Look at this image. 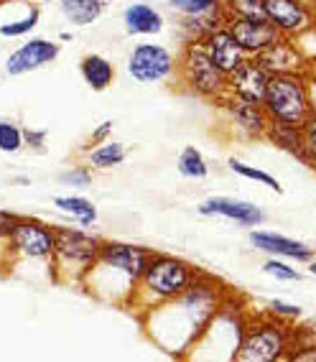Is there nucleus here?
Segmentation results:
<instances>
[{
    "instance_id": "f257e3e1",
    "label": "nucleus",
    "mask_w": 316,
    "mask_h": 362,
    "mask_svg": "<svg viewBox=\"0 0 316 362\" xmlns=\"http://www.w3.org/2000/svg\"><path fill=\"white\" fill-rule=\"evenodd\" d=\"M230 293L233 291L220 279L199 271V276L194 279V284L187 291L166 301V304L146 311L141 322L148 329L151 339L163 352L184 357L192 352L194 342L201 337L206 324L212 322V317Z\"/></svg>"
},
{
    "instance_id": "f03ea898",
    "label": "nucleus",
    "mask_w": 316,
    "mask_h": 362,
    "mask_svg": "<svg viewBox=\"0 0 316 362\" xmlns=\"http://www.w3.org/2000/svg\"><path fill=\"white\" fill-rule=\"evenodd\" d=\"M197 276H199V268H194L187 260L176 258V255H166V252H153L146 268H143L141 279L136 281L128 309L143 317L146 311L166 304V301L187 291Z\"/></svg>"
},
{
    "instance_id": "7ed1b4c3",
    "label": "nucleus",
    "mask_w": 316,
    "mask_h": 362,
    "mask_svg": "<svg viewBox=\"0 0 316 362\" xmlns=\"http://www.w3.org/2000/svg\"><path fill=\"white\" fill-rule=\"evenodd\" d=\"M314 71H288V74H271L265 84L263 110L271 123L296 125L301 128L309 117L316 115L314 95Z\"/></svg>"
},
{
    "instance_id": "20e7f679",
    "label": "nucleus",
    "mask_w": 316,
    "mask_h": 362,
    "mask_svg": "<svg viewBox=\"0 0 316 362\" xmlns=\"http://www.w3.org/2000/svg\"><path fill=\"white\" fill-rule=\"evenodd\" d=\"M293 347V324L265 314H247L245 332L238 344L235 360L240 362H283Z\"/></svg>"
},
{
    "instance_id": "39448f33",
    "label": "nucleus",
    "mask_w": 316,
    "mask_h": 362,
    "mask_svg": "<svg viewBox=\"0 0 316 362\" xmlns=\"http://www.w3.org/2000/svg\"><path fill=\"white\" fill-rule=\"evenodd\" d=\"M176 82L192 98L217 103L227 92V74L204 52L201 41H184L176 57Z\"/></svg>"
},
{
    "instance_id": "423d86ee",
    "label": "nucleus",
    "mask_w": 316,
    "mask_h": 362,
    "mask_svg": "<svg viewBox=\"0 0 316 362\" xmlns=\"http://www.w3.org/2000/svg\"><path fill=\"white\" fill-rule=\"evenodd\" d=\"M103 240L77 230V227H57L52 252V276L59 284H82L84 273L97 260Z\"/></svg>"
},
{
    "instance_id": "0eeeda50",
    "label": "nucleus",
    "mask_w": 316,
    "mask_h": 362,
    "mask_svg": "<svg viewBox=\"0 0 316 362\" xmlns=\"http://www.w3.org/2000/svg\"><path fill=\"white\" fill-rule=\"evenodd\" d=\"M54 238H57V227L54 225H46L36 217H21L18 214L6 238V250L11 258L49 263L54 252Z\"/></svg>"
},
{
    "instance_id": "6e6552de",
    "label": "nucleus",
    "mask_w": 316,
    "mask_h": 362,
    "mask_svg": "<svg viewBox=\"0 0 316 362\" xmlns=\"http://www.w3.org/2000/svg\"><path fill=\"white\" fill-rule=\"evenodd\" d=\"M263 18L278 36L301 41L314 28V0H263Z\"/></svg>"
},
{
    "instance_id": "1a4fd4ad",
    "label": "nucleus",
    "mask_w": 316,
    "mask_h": 362,
    "mask_svg": "<svg viewBox=\"0 0 316 362\" xmlns=\"http://www.w3.org/2000/svg\"><path fill=\"white\" fill-rule=\"evenodd\" d=\"M176 71V57L163 44H136L128 57V74L138 84L168 82Z\"/></svg>"
},
{
    "instance_id": "9d476101",
    "label": "nucleus",
    "mask_w": 316,
    "mask_h": 362,
    "mask_svg": "<svg viewBox=\"0 0 316 362\" xmlns=\"http://www.w3.org/2000/svg\"><path fill=\"white\" fill-rule=\"evenodd\" d=\"M258 64L268 74H288V71H314L311 69V57L301 52V44L293 39L278 36L268 49L258 54Z\"/></svg>"
},
{
    "instance_id": "9b49d317",
    "label": "nucleus",
    "mask_w": 316,
    "mask_h": 362,
    "mask_svg": "<svg viewBox=\"0 0 316 362\" xmlns=\"http://www.w3.org/2000/svg\"><path fill=\"white\" fill-rule=\"evenodd\" d=\"M214 105L230 120V125H235L245 138H263L265 125H268V115H265L263 105L240 100L235 95H230V92H225Z\"/></svg>"
},
{
    "instance_id": "f8f14e48",
    "label": "nucleus",
    "mask_w": 316,
    "mask_h": 362,
    "mask_svg": "<svg viewBox=\"0 0 316 362\" xmlns=\"http://www.w3.org/2000/svg\"><path fill=\"white\" fill-rule=\"evenodd\" d=\"M225 28L233 33V39L240 44V49L247 57H258L263 49L273 44L278 39L276 28L260 16V18H240V16H227Z\"/></svg>"
},
{
    "instance_id": "ddd939ff",
    "label": "nucleus",
    "mask_w": 316,
    "mask_h": 362,
    "mask_svg": "<svg viewBox=\"0 0 316 362\" xmlns=\"http://www.w3.org/2000/svg\"><path fill=\"white\" fill-rule=\"evenodd\" d=\"M59 54H62V44L52 39H31L23 46H18L6 62V71L11 77H21V74H28V71H36L41 66L57 62Z\"/></svg>"
},
{
    "instance_id": "4468645a",
    "label": "nucleus",
    "mask_w": 316,
    "mask_h": 362,
    "mask_svg": "<svg viewBox=\"0 0 316 362\" xmlns=\"http://www.w3.org/2000/svg\"><path fill=\"white\" fill-rule=\"evenodd\" d=\"M197 212L201 217H225L240 227H260L265 222V214L258 204L233 199V197H209L197 207Z\"/></svg>"
},
{
    "instance_id": "2eb2a0df",
    "label": "nucleus",
    "mask_w": 316,
    "mask_h": 362,
    "mask_svg": "<svg viewBox=\"0 0 316 362\" xmlns=\"http://www.w3.org/2000/svg\"><path fill=\"white\" fill-rule=\"evenodd\" d=\"M250 245L260 252H268L273 258L296 260V263H311L314 260V247L309 243L286 238V235L271 233V230H252Z\"/></svg>"
},
{
    "instance_id": "dca6fc26",
    "label": "nucleus",
    "mask_w": 316,
    "mask_h": 362,
    "mask_svg": "<svg viewBox=\"0 0 316 362\" xmlns=\"http://www.w3.org/2000/svg\"><path fill=\"white\" fill-rule=\"evenodd\" d=\"M268 71L258 64L255 57H247L233 74H227V92L247 103H263L265 84H268Z\"/></svg>"
},
{
    "instance_id": "f3484780",
    "label": "nucleus",
    "mask_w": 316,
    "mask_h": 362,
    "mask_svg": "<svg viewBox=\"0 0 316 362\" xmlns=\"http://www.w3.org/2000/svg\"><path fill=\"white\" fill-rule=\"evenodd\" d=\"M265 141H271L276 148H281L283 153L293 156L298 163H303L306 168H316V156L306 148V143H303V136H301V128L296 125H283V123H271L265 125V133H263Z\"/></svg>"
},
{
    "instance_id": "a211bd4d",
    "label": "nucleus",
    "mask_w": 316,
    "mask_h": 362,
    "mask_svg": "<svg viewBox=\"0 0 316 362\" xmlns=\"http://www.w3.org/2000/svg\"><path fill=\"white\" fill-rule=\"evenodd\" d=\"M201 44H204V52L209 54V59H212L225 74H233V71L247 59V54L240 49V44L233 39V33L227 31L225 26L217 28L214 33H209Z\"/></svg>"
},
{
    "instance_id": "6ab92c4d",
    "label": "nucleus",
    "mask_w": 316,
    "mask_h": 362,
    "mask_svg": "<svg viewBox=\"0 0 316 362\" xmlns=\"http://www.w3.org/2000/svg\"><path fill=\"white\" fill-rule=\"evenodd\" d=\"M123 23L130 36H156L166 26L161 11L151 3H130L123 11Z\"/></svg>"
},
{
    "instance_id": "aec40b11",
    "label": "nucleus",
    "mask_w": 316,
    "mask_h": 362,
    "mask_svg": "<svg viewBox=\"0 0 316 362\" xmlns=\"http://www.w3.org/2000/svg\"><path fill=\"white\" fill-rule=\"evenodd\" d=\"M225 8L222 3L212 11H204V13L197 16H184L181 18V41H204L209 33H214L217 28L225 26Z\"/></svg>"
},
{
    "instance_id": "412c9836",
    "label": "nucleus",
    "mask_w": 316,
    "mask_h": 362,
    "mask_svg": "<svg viewBox=\"0 0 316 362\" xmlns=\"http://www.w3.org/2000/svg\"><path fill=\"white\" fill-rule=\"evenodd\" d=\"M79 74H82L84 84L95 92H105L115 82V64L110 59H105L103 54H87L79 62Z\"/></svg>"
},
{
    "instance_id": "4be33fe9",
    "label": "nucleus",
    "mask_w": 316,
    "mask_h": 362,
    "mask_svg": "<svg viewBox=\"0 0 316 362\" xmlns=\"http://www.w3.org/2000/svg\"><path fill=\"white\" fill-rule=\"evenodd\" d=\"M110 3L112 0H62V13H64V18L69 21L71 26L82 28L95 23Z\"/></svg>"
},
{
    "instance_id": "5701e85b",
    "label": "nucleus",
    "mask_w": 316,
    "mask_h": 362,
    "mask_svg": "<svg viewBox=\"0 0 316 362\" xmlns=\"http://www.w3.org/2000/svg\"><path fill=\"white\" fill-rule=\"evenodd\" d=\"M54 207H57L59 212L69 214L71 220H77L82 227H92L97 222V207L87 197H79V194L54 197Z\"/></svg>"
},
{
    "instance_id": "b1692460",
    "label": "nucleus",
    "mask_w": 316,
    "mask_h": 362,
    "mask_svg": "<svg viewBox=\"0 0 316 362\" xmlns=\"http://www.w3.org/2000/svg\"><path fill=\"white\" fill-rule=\"evenodd\" d=\"M125 156H128V151H125L123 143H115V141H103L97 143L95 148L90 151V156H87V163H90L92 168H115L120 166V163L125 161Z\"/></svg>"
},
{
    "instance_id": "393cba45",
    "label": "nucleus",
    "mask_w": 316,
    "mask_h": 362,
    "mask_svg": "<svg viewBox=\"0 0 316 362\" xmlns=\"http://www.w3.org/2000/svg\"><path fill=\"white\" fill-rule=\"evenodd\" d=\"M176 168H179V174L184 179H206L209 176V166H206V158L201 156L199 148H194V146H187V148L181 151L179 158H176Z\"/></svg>"
},
{
    "instance_id": "a878e982",
    "label": "nucleus",
    "mask_w": 316,
    "mask_h": 362,
    "mask_svg": "<svg viewBox=\"0 0 316 362\" xmlns=\"http://www.w3.org/2000/svg\"><path fill=\"white\" fill-rule=\"evenodd\" d=\"M227 166H230V171H233V174L242 176V179L255 181V184H263V187L273 189L276 194H283V187H281V181H278L276 176L268 174V171H263V168H255V166H250V163L240 161V158H230V161H227Z\"/></svg>"
},
{
    "instance_id": "bb28decb",
    "label": "nucleus",
    "mask_w": 316,
    "mask_h": 362,
    "mask_svg": "<svg viewBox=\"0 0 316 362\" xmlns=\"http://www.w3.org/2000/svg\"><path fill=\"white\" fill-rule=\"evenodd\" d=\"M41 21V11L36 6L28 11L23 18L18 21H11V23H0V36H6V39H18V36H28L33 28L39 26Z\"/></svg>"
},
{
    "instance_id": "cd10ccee",
    "label": "nucleus",
    "mask_w": 316,
    "mask_h": 362,
    "mask_svg": "<svg viewBox=\"0 0 316 362\" xmlns=\"http://www.w3.org/2000/svg\"><path fill=\"white\" fill-rule=\"evenodd\" d=\"M23 143V130L13 120H0V151L3 153H18Z\"/></svg>"
},
{
    "instance_id": "c85d7f7f",
    "label": "nucleus",
    "mask_w": 316,
    "mask_h": 362,
    "mask_svg": "<svg viewBox=\"0 0 316 362\" xmlns=\"http://www.w3.org/2000/svg\"><path fill=\"white\" fill-rule=\"evenodd\" d=\"M225 16L240 18H260L263 16V0H222Z\"/></svg>"
},
{
    "instance_id": "c756f323",
    "label": "nucleus",
    "mask_w": 316,
    "mask_h": 362,
    "mask_svg": "<svg viewBox=\"0 0 316 362\" xmlns=\"http://www.w3.org/2000/svg\"><path fill=\"white\" fill-rule=\"evenodd\" d=\"M263 271L268 273V276H273V279H278V281H301L303 279L301 271H296V268L286 263L283 258H273V255L265 260Z\"/></svg>"
},
{
    "instance_id": "7c9ffc66",
    "label": "nucleus",
    "mask_w": 316,
    "mask_h": 362,
    "mask_svg": "<svg viewBox=\"0 0 316 362\" xmlns=\"http://www.w3.org/2000/svg\"><path fill=\"white\" fill-rule=\"evenodd\" d=\"M220 3H222V0H168V6L174 8L179 16L204 13V11H212V8H217Z\"/></svg>"
},
{
    "instance_id": "2f4dec72",
    "label": "nucleus",
    "mask_w": 316,
    "mask_h": 362,
    "mask_svg": "<svg viewBox=\"0 0 316 362\" xmlns=\"http://www.w3.org/2000/svg\"><path fill=\"white\" fill-rule=\"evenodd\" d=\"M268 311H271L273 317L283 319V322H298V319L303 317V309L298 304H288V301H281V298H276V301H271V306H268Z\"/></svg>"
},
{
    "instance_id": "473e14b6",
    "label": "nucleus",
    "mask_w": 316,
    "mask_h": 362,
    "mask_svg": "<svg viewBox=\"0 0 316 362\" xmlns=\"http://www.w3.org/2000/svg\"><path fill=\"white\" fill-rule=\"evenodd\" d=\"M59 181L66 187H90L92 184V171L87 166H74L64 174H59Z\"/></svg>"
},
{
    "instance_id": "72a5a7b5",
    "label": "nucleus",
    "mask_w": 316,
    "mask_h": 362,
    "mask_svg": "<svg viewBox=\"0 0 316 362\" xmlns=\"http://www.w3.org/2000/svg\"><path fill=\"white\" fill-rule=\"evenodd\" d=\"M23 143H28V146H33V148H44L46 143V130H23Z\"/></svg>"
},
{
    "instance_id": "f704fd0d",
    "label": "nucleus",
    "mask_w": 316,
    "mask_h": 362,
    "mask_svg": "<svg viewBox=\"0 0 316 362\" xmlns=\"http://www.w3.org/2000/svg\"><path fill=\"white\" fill-rule=\"evenodd\" d=\"M16 217L18 214L16 212H8V209H0V240H6L8 233H11V227H13Z\"/></svg>"
},
{
    "instance_id": "c9c22d12",
    "label": "nucleus",
    "mask_w": 316,
    "mask_h": 362,
    "mask_svg": "<svg viewBox=\"0 0 316 362\" xmlns=\"http://www.w3.org/2000/svg\"><path fill=\"white\" fill-rule=\"evenodd\" d=\"M112 120H105L103 125H100V128L95 130V133H92V138H90V143L92 146H97V143H103V141H107V136H110L112 133Z\"/></svg>"
},
{
    "instance_id": "e433bc0d",
    "label": "nucleus",
    "mask_w": 316,
    "mask_h": 362,
    "mask_svg": "<svg viewBox=\"0 0 316 362\" xmlns=\"http://www.w3.org/2000/svg\"><path fill=\"white\" fill-rule=\"evenodd\" d=\"M0 3H26V0H0Z\"/></svg>"
}]
</instances>
